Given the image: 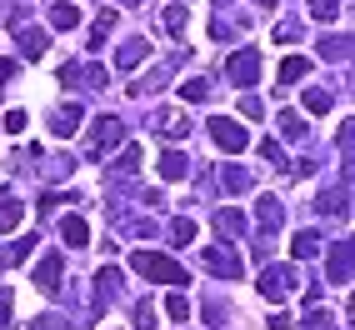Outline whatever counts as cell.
Returning <instances> with one entry per match:
<instances>
[{
    "instance_id": "2",
    "label": "cell",
    "mask_w": 355,
    "mask_h": 330,
    "mask_svg": "<svg viewBox=\"0 0 355 330\" xmlns=\"http://www.w3.org/2000/svg\"><path fill=\"white\" fill-rule=\"evenodd\" d=\"M200 266H205L210 275H220V280H241V270H245L241 250H230V245H205V250H200Z\"/></svg>"
},
{
    "instance_id": "26",
    "label": "cell",
    "mask_w": 355,
    "mask_h": 330,
    "mask_svg": "<svg viewBox=\"0 0 355 330\" xmlns=\"http://www.w3.org/2000/svg\"><path fill=\"white\" fill-rule=\"evenodd\" d=\"M320 55H325V60H350V40H345V35L325 40V45H320Z\"/></svg>"
},
{
    "instance_id": "45",
    "label": "cell",
    "mask_w": 355,
    "mask_h": 330,
    "mask_svg": "<svg viewBox=\"0 0 355 330\" xmlns=\"http://www.w3.org/2000/svg\"><path fill=\"white\" fill-rule=\"evenodd\" d=\"M255 6H275V0H255Z\"/></svg>"
},
{
    "instance_id": "35",
    "label": "cell",
    "mask_w": 355,
    "mask_h": 330,
    "mask_svg": "<svg viewBox=\"0 0 355 330\" xmlns=\"http://www.w3.org/2000/svg\"><path fill=\"white\" fill-rule=\"evenodd\" d=\"M115 165H121L125 175H135V171H140V150H135V146H125V150H121V160H115Z\"/></svg>"
},
{
    "instance_id": "44",
    "label": "cell",
    "mask_w": 355,
    "mask_h": 330,
    "mask_svg": "<svg viewBox=\"0 0 355 330\" xmlns=\"http://www.w3.org/2000/svg\"><path fill=\"white\" fill-rule=\"evenodd\" d=\"M6 266H10V250H6V255H0V270H6Z\"/></svg>"
},
{
    "instance_id": "23",
    "label": "cell",
    "mask_w": 355,
    "mask_h": 330,
    "mask_svg": "<svg viewBox=\"0 0 355 330\" xmlns=\"http://www.w3.org/2000/svg\"><path fill=\"white\" fill-rule=\"evenodd\" d=\"M185 26H191V10H185V6H165V31L180 35Z\"/></svg>"
},
{
    "instance_id": "36",
    "label": "cell",
    "mask_w": 355,
    "mask_h": 330,
    "mask_svg": "<svg viewBox=\"0 0 355 330\" xmlns=\"http://www.w3.org/2000/svg\"><path fill=\"white\" fill-rule=\"evenodd\" d=\"M260 155H266V160H280V165H291L286 150H280V140H266V146H260ZM280 165H275V171H280Z\"/></svg>"
},
{
    "instance_id": "37",
    "label": "cell",
    "mask_w": 355,
    "mask_h": 330,
    "mask_svg": "<svg viewBox=\"0 0 355 330\" xmlns=\"http://www.w3.org/2000/svg\"><path fill=\"white\" fill-rule=\"evenodd\" d=\"M260 110H266V105H260L255 96H241V115H245V121H260Z\"/></svg>"
},
{
    "instance_id": "3",
    "label": "cell",
    "mask_w": 355,
    "mask_h": 330,
    "mask_svg": "<svg viewBox=\"0 0 355 330\" xmlns=\"http://www.w3.org/2000/svg\"><path fill=\"white\" fill-rule=\"evenodd\" d=\"M121 140H125V125L115 121V115H101V121H96V130H90V146H85V155H90V160H101L110 146H121Z\"/></svg>"
},
{
    "instance_id": "29",
    "label": "cell",
    "mask_w": 355,
    "mask_h": 330,
    "mask_svg": "<svg viewBox=\"0 0 355 330\" xmlns=\"http://www.w3.org/2000/svg\"><path fill=\"white\" fill-rule=\"evenodd\" d=\"M80 80H85L90 90H105V80H110V70H105V65H85V70H80Z\"/></svg>"
},
{
    "instance_id": "32",
    "label": "cell",
    "mask_w": 355,
    "mask_h": 330,
    "mask_svg": "<svg viewBox=\"0 0 355 330\" xmlns=\"http://www.w3.org/2000/svg\"><path fill=\"white\" fill-rule=\"evenodd\" d=\"M171 241H175V245H191V241H196V220H175V225H171Z\"/></svg>"
},
{
    "instance_id": "41",
    "label": "cell",
    "mask_w": 355,
    "mask_h": 330,
    "mask_svg": "<svg viewBox=\"0 0 355 330\" xmlns=\"http://www.w3.org/2000/svg\"><path fill=\"white\" fill-rule=\"evenodd\" d=\"M300 31H295V20H280V26H275V40H295Z\"/></svg>"
},
{
    "instance_id": "33",
    "label": "cell",
    "mask_w": 355,
    "mask_h": 330,
    "mask_svg": "<svg viewBox=\"0 0 355 330\" xmlns=\"http://www.w3.org/2000/svg\"><path fill=\"white\" fill-rule=\"evenodd\" d=\"M135 330H155V305H150V300L135 305Z\"/></svg>"
},
{
    "instance_id": "25",
    "label": "cell",
    "mask_w": 355,
    "mask_h": 330,
    "mask_svg": "<svg viewBox=\"0 0 355 330\" xmlns=\"http://www.w3.org/2000/svg\"><path fill=\"white\" fill-rule=\"evenodd\" d=\"M96 286H101V300H110L115 290H121V270H115V266H105V270L96 275Z\"/></svg>"
},
{
    "instance_id": "13",
    "label": "cell",
    "mask_w": 355,
    "mask_h": 330,
    "mask_svg": "<svg viewBox=\"0 0 355 330\" xmlns=\"http://www.w3.org/2000/svg\"><path fill=\"white\" fill-rule=\"evenodd\" d=\"M51 130L65 140V135H76L80 130V105H60L55 115H51Z\"/></svg>"
},
{
    "instance_id": "14",
    "label": "cell",
    "mask_w": 355,
    "mask_h": 330,
    "mask_svg": "<svg viewBox=\"0 0 355 330\" xmlns=\"http://www.w3.org/2000/svg\"><path fill=\"white\" fill-rule=\"evenodd\" d=\"M60 241H65V245H80V250H85V245H90V225H85L80 216H65V220H60Z\"/></svg>"
},
{
    "instance_id": "38",
    "label": "cell",
    "mask_w": 355,
    "mask_h": 330,
    "mask_svg": "<svg viewBox=\"0 0 355 330\" xmlns=\"http://www.w3.org/2000/svg\"><path fill=\"white\" fill-rule=\"evenodd\" d=\"M305 325H311V330H330V315H325V311H315V305H311V315H305Z\"/></svg>"
},
{
    "instance_id": "6",
    "label": "cell",
    "mask_w": 355,
    "mask_h": 330,
    "mask_svg": "<svg viewBox=\"0 0 355 330\" xmlns=\"http://www.w3.org/2000/svg\"><path fill=\"white\" fill-rule=\"evenodd\" d=\"M295 290V266H266L260 270V295L266 300H286Z\"/></svg>"
},
{
    "instance_id": "12",
    "label": "cell",
    "mask_w": 355,
    "mask_h": 330,
    "mask_svg": "<svg viewBox=\"0 0 355 330\" xmlns=\"http://www.w3.org/2000/svg\"><path fill=\"white\" fill-rule=\"evenodd\" d=\"M76 26H80V6L55 0V6H51V31H76Z\"/></svg>"
},
{
    "instance_id": "11",
    "label": "cell",
    "mask_w": 355,
    "mask_h": 330,
    "mask_svg": "<svg viewBox=\"0 0 355 330\" xmlns=\"http://www.w3.org/2000/svg\"><path fill=\"white\" fill-rule=\"evenodd\" d=\"M255 205H260V210H255V216H260V230H280V220H286V205H280L275 196H260Z\"/></svg>"
},
{
    "instance_id": "1",
    "label": "cell",
    "mask_w": 355,
    "mask_h": 330,
    "mask_svg": "<svg viewBox=\"0 0 355 330\" xmlns=\"http://www.w3.org/2000/svg\"><path fill=\"white\" fill-rule=\"evenodd\" d=\"M130 266L146 275V280H155V286H185V280H191V275H185V270L171 261V255H155V250H135Z\"/></svg>"
},
{
    "instance_id": "5",
    "label": "cell",
    "mask_w": 355,
    "mask_h": 330,
    "mask_svg": "<svg viewBox=\"0 0 355 330\" xmlns=\"http://www.w3.org/2000/svg\"><path fill=\"white\" fill-rule=\"evenodd\" d=\"M210 140H216L220 150H230V155H241V150L250 146V135H245V125H235L230 115H216V121H210Z\"/></svg>"
},
{
    "instance_id": "9",
    "label": "cell",
    "mask_w": 355,
    "mask_h": 330,
    "mask_svg": "<svg viewBox=\"0 0 355 330\" xmlns=\"http://www.w3.org/2000/svg\"><path fill=\"white\" fill-rule=\"evenodd\" d=\"M15 40H20V55H26V60H40L45 45H51V35H45V31H31V26H15Z\"/></svg>"
},
{
    "instance_id": "46",
    "label": "cell",
    "mask_w": 355,
    "mask_h": 330,
    "mask_svg": "<svg viewBox=\"0 0 355 330\" xmlns=\"http://www.w3.org/2000/svg\"><path fill=\"white\" fill-rule=\"evenodd\" d=\"M216 6H220V0H216Z\"/></svg>"
},
{
    "instance_id": "24",
    "label": "cell",
    "mask_w": 355,
    "mask_h": 330,
    "mask_svg": "<svg viewBox=\"0 0 355 330\" xmlns=\"http://www.w3.org/2000/svg\"><path fill=\"white\" fill-rule=\"evenodd\" d=\"M155 130H165L171 140H180V135L191 130V125H185V115H155Z\"/></svg>"
},
{
    "instance_id": "28",
    "label": "cell",
    "mask_w": 355,
    "mask_h": 330,
    "mask_svg": "<svg viewBox=\"0 0 355 330\" xmlns=\"http://www.w3.org/2000/svg\"><path fill=\"white\" fill-rule=\"evenodd\" d=\"M305 110H311V115H325V110H330V90H315V85H311V90H305Z\"/></svg>"
},
{
    "instance_id": "19",
    "label": "cell",
    "mask_w": 355,
    "mask_h": 330,
    "mask_svg": "<svg viewBox=\"0 0 355 330\" xmlns=\"http://www.w3.org/2000/svg\"><path fill=\"white\" fill-rule=\"evenodd\" d=\"M20 220H26V205L20 200H0V235H10Z\"/></svg>"
},
{
    "instance_id": "17",
    "label": "cell",
    "mask_w": 355,
    "mask_h": 330,
    "mask_svg": "<svg viewBox=\"0 0 355 330\" xmlns=\"http://www.w3.org/2000/svg\"><path fill=\"white\" fill-rule=\"evenodd\" d=\"M185 171H191V160H185L180 150H165L160 155V180H185Z\"/></svg>"
},
{
    "instance_id": "18",
    "label": "cell",
    "mask_w": 355,
    "mask_h": 330,
    "mask_svg": "<svg viewBox=\"0 0 355 330\" xmlns=\"http://www.w3.org/2000/svg\"><path fill=\"white\" fill-rule=\"evenodd\" d=\"M115 20H121V10H105V15L96 20V26H90V45H85V51H101V45H105V35L115 31Z\"/></svg>"
},
{
    "instance_id": "20",
    "label": "cell",
    "mask_w": 355,
    "mask_h": 330,
    "mask_svg": "<svg viewBox=\"0 0 355 330\" xmlns=\"http://www.w3.org/2000/svg\"><path fill=\"white\" fill-rule=\"evenodd\" d=\"M320 245H325V241H320V235H315V230H300L291 250L300 255V261H311V255H320Z\"/></svg>"
},
{
    "instance_id": "10",
    "label": "cell",
    "mask_w": 355,
    "mask_h": 330,
    "mask_svg": "<svg viewBox=\"0 0 355 330\" xmlns=\"http://www.w3.org/2000/svg\"><path fill=\"white\" fill-rule=\"evenodd\" d=\"M146 55H150V45L135 35V40H125V45H115V70H135Z\"/></svg>"
},
{
    "instance_id": "7",
    "label": "cell",
    "mask_w": 355,
    "mask_h": 330,
    "mask_svg": "<svg viewBox=\"0 0 355 330\" xmlns=\"http://www.w3.org/2000/svg\"><path fill=\"white\" fill-rule=\"evenodd\" d=\"M60 280H65V261H60V250L40 255V266H35V286H40L45 295H60Z\"/></svg>"
},
{
    "instance_id": "21",
    "label": "cell",
    "mask_w": 355,
    "mask_h": 330,
    "mask_svg": "<svg viewBox=\"0 0 355 330\" xmlns=\"http://www.w3.org/2000/svg\"><path fill=\"white\" fill-rule=\"evenodd\" d=\"M315 210H325V216H345V210H350V205H345V185H336L330 196H320Z\"/></svg>"
},
{
    "instance_id": "42",
    "label": "cell",
    "mask_w": 355,
    "mask_h": 330,
    "mask_svg": "<svg viewBox=\"0 0 355 330\" xmlns=\"http://www.w3.org/2000/svg\"><path fill=\"white\" fill-rule=\"evenodd\" d=\"M15 70H20V65H15V60H0V85H6V80H10V76H15Z\"/></svg>"
},
{
    "instance_id": "16",
    "label": "cell",
    "mask_w": 355,
    "mask_h": 330,
    "mask_svg": "<svg viewBox=\"0 0 355 330\" xmlns=\"http://www.w3.org/2000/svg\"><path fill=\"white\" fill-rule=\"evenodd\" d=\"M305 76H311V60H305V55H286V60H280V85H295Z\"/></svg>"
},
{
    "instance_id": "40",
    "label": "cell",
    "mask_w": 355,
    "mask_h": 330,
    "mask_svg": "<svg viewBox=\"0 0 355 330\" xmlns=\"http://www.w3.org/2000/svg\"><path fill=\"white\" fill-rule=\"evenodd\" d=\"M6 325H10V290L0 286V330H6Z\"/></svg>"
},
{
    "instance_id": "30",
    "label": "cell",
    "mask_w": 355,
    "mask_h": 330,
    "mask_svg": "<svg viewBox=\"0 0 355 330\" xmlns=\"http://www.w3.org/2000/svg\"><path fill=\"white\" fill-rule=\"evenodd\" d=\"M165 315H171V320H185V315H191V300H185V295H165Z\"/></svg>"
},
{
    "instance_id": "27",
    "label": "cell",
    "mask_w": 355,
    "mask_h": 330,
    "mask_svg": "<svg viewBox=\"0 0 355 330\" xmlns=\"http://www.w3.org/2000/svg\"><path fill=\"white\" fill-rule=\"evenodd\" d=\"M180 96H185V101H205V96H210V80H205V76H191V80L180 85Z\"/></svg>"
},
{
    "instance_id": "8",
    "label": "cell",
    "mask_w": 355,
    "mask_h": 330,
    "mask_svg": "<svg viewBox=\"0 0 355 330\" xmlns=\"http://www.w3.org/2000/svg\"><path fill=\"white\" fill-rule=\"evenodd\" d=\"M330 286H350V241L330 245Z\"/></svg>"
},
{
    "instance_id": "34",
    "label": "cell",
    "mask_w": 355,
    "mask_h": 330,
    "mask_svg": "<svg viewBox=\"0 0 355 330\" xmlns=\"http://www.w3.org/2000/svg\"><path fill=\"white\" fill-rule=\"evenodd\" d=\"M311 15L315 20H336L340 15V0H311Z\"/></svg>"
},
{
    "instance_id": "43",
    "label": "cell",
    "mask_w": 355,
    "mask_h": 330,
    "mask_svg": "<svg viewBox=\"0 0 355 330\" xmlns=\"http://www.w3.org/2000/svg\"><path fill=\"white\" fill-rule=\"evenodd\" d=\"M31 330H60V320H55V315H45V320H35Z\"/></svg>"
},
{
    "instance_id": "39",
    "label": "cell",
    "mask_w": 355,
    "mask_h": 330,
    "mask_svg": "<svg viewBox=\"0 0 355 330\" xmlns=\"http://www.w3.org/2000/svg\"><path fill=\"white\" fill-rule=\"evenodd\" d=\"M6 130H10V135L26 130V110H10V115H6Z\"/></svg>"
},
{
    "instance_id": "31",
    "label": "cell",
    "mask_w": 355,
    "mask_h": 330,
    "mask_svg": "<svg viewBox=\"0 0 355 330\" xmlns=\"http://www.w3.org/2000/svg\"><path fill=\"white\" fill-rule=\"evenodd\" d=\"M225 191L245 196V191H250V175H245V171H235V165H230V171H225Z\"/></svg>"
},
{
    "instance_id": "22",
    "label": "cell",
    "mask_w": 355,
    "mask_h": 330,
    "mask_svg": "<svg viewBox=\"0 0 355 330\" xmlns=\"http://www.w3.org/2000/svg\"><path fill=\"white\" fill-rule=\"evenodd\" d=\"M280 135H286V140H305V121L295 110H280Z\"/></svg>"
},
{
    "instance_id": "4",
    "label": "cell",
    "mask_w": 355,
    "mask_h": 330,
    "mask_svg": "<svg viewBox=\"0 0 355 330\" xmlns=\"http://www.w3.org/2000/svg\"><path fill=\"white\" fill-rule=\"evenodd\" d=\"M225 76L235 85H255L260 80V51H255V45H241V51L225 60Z\"/></svg>"
},
{
    "instance_id": "15",
    "label": "cell",
    "mask_w": 355,
    "mask_h": 330,
    "mask_svg": "<svg viewBox=\"0 0 355 330\" xmlns=\"http://www.w3.org/2000/svg\"><path fill=\"white\" fill-rule=\"evenodd\" d=\"M216 225H220V235H245V230H250V220H245V216H241L235 205L216 210Z\"/></svg>"
}]
</instances>
